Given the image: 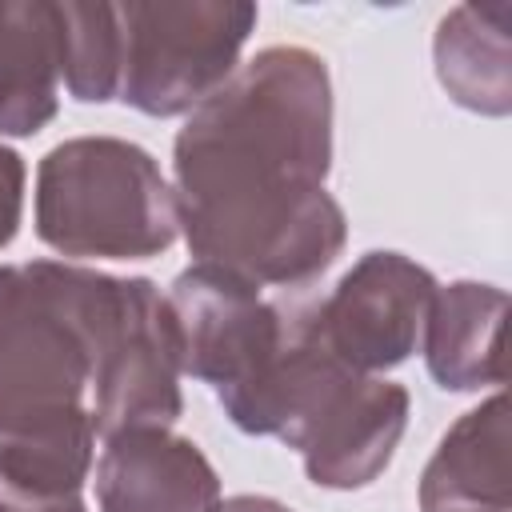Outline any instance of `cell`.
I'll use <instances>...</instances> for the list:
<instances>
[{
  "label": "cell",
  "instance_id": "cell-1",
  "mask_svg": "<svg viewBox=\"0 0 512 512\" xmlns=\"http://www.w3.org/2000/svg\"><path fill=\"white\" fill-rule=\"evenodd\" d=\"M176 216L196 264L256 288H300L348 240L332 168L328 64L300 44L256 52L176 136Z\"/></svg>",
  "mask_w": 512,
  "mask_h": 512
},
{
  "label": "cell",
  "instance_id": "cell-2",
  "mask_svg": "<svg viewBox=\"0 0 512 512\" xmlns=\"http://www.w3.org/2000/svg\"><path fill=\"white\" fill-rule=\"evenodd\" d=\"M96 268L0 264V476L80 496L96 452Z\"/></svg>",
  "mask_w": 512,
  "mask_h": 512
},
{
  "label": "cell",
  "instance_id": "cell-3",
  "mask_svg": "<svg viewBox=\"0 0 512 512\" xmlns=\"http://www.w3.org/2000/svg\"><path fill=\"white\" fill-rule=\"evenodd\" d=\"M224 412L240 432L296 448L312 484L352 492L388 468L408 424V392L348 368L316 336L312 308H292L280 356Z\"/></svg>",
  "mask_w": 512,
  "mask_h": 512
},
{
  "label": "cell",
  "instance_id": "cell-4",
  "mask_svg": "<svg viewBox=\"0 0 512 512\" xmlns=\"http://www.w3.org/2000/svg\"><path fill=\"white\" fill-rule=\"evenodd\" d=\"M180 232L176 196L152 152L116 136L56 144L36 172V236L76 260H144Z\"/></svg>",
  "mask_w": 512,
  "mask_h": 512
},
{
  "label": "cell",
  "instance_id": "cell-5",
  "mask_svg": "<svg viewBox=\"0 0 512 512\" xmlns=\"http://www.w3.org/2000/svg\"><path fill=\"white\" fill-rule=\"evenodd\" d=\"M120 88L116 100L144 116H180L204 104L236 72L240 48L256 28V4L160 0L116 4Z\"/></svg>",
  "mask_w": 512,
  "mask_h": 512
},
{
  "label": "cell",
  "instance_id": "cell-6",
  "mask_svg": "<svg viewBox=\"0 0 512 512\" xmlns=\"http://www.w3.org/2000/svg\"><path fill=\"white\" fill-rule=\"evenodd\" d=\"M96 436L124 428H172L180 416V348L168 296L144 276L96 272Z\"/></svg>",
  "mask_w": 512,
  "mask_h": 512
},
{
  "label": "cell",
  "instance_id": "cell-7",
  "mask_svg": "<svg viewBox=\"0 0 512 512\" xmlns=\"http://www.w3.org/2000/svg\"><path fill=\"white\" fill-rule=\"evenodd\" d=\"M168 312L180 372L212 384L220 404L244 396L272 368L292 328V308L268 304L256 284L212 264H192L172 280Z\"/></svg>",
  "mask_w": 512,
  "mask_h": 512
},
{
  "label": "cell",
  "instance_id": "cell-8",
  "mask_svg": "<svg viewBox=\"0 0 512 512\" xmlns=\"http://www.w3.org/2000/svg\"><path fill=\"white\" fill-rule=\"evenodd\" d=\"M436 288L432 272L416 260L368 252L340 276L328 300L312 304V328L332 356L376 376L416 352Z\"/></svg>",
  "mask_w": 512,
  "mask_h": 512
},
{
  "label": "cell",
  "instance_id": "cell-9",
  "mask_svg": "<svg viewBox=\"0 0 512 512\" xmlns=\"http://www.w3.org/2000/svg\"><path fill=\"white\" fill-rule=\"evenodd\" d=\"M96 504L100 512H216L220 480L188 436L144 424L104 436Z\"/></svg>",
  "mask_w": 512,
  "mask_h": 512
},
{
  "label": "cell",
  "instance_id": "cell-10",
  "mask_svg": "<svg viewBox=\"0 0 512 512\" xmlns=\"http://www.w3.org/2000/svg\"><path fill=\"white\" fill-rule=\"evenodd\" d=\"M508 400L488 396L464 412L420 476L424 512H508Z\"/></svg>",
  "mask_w": 512,
  "mask_h": 512
},
{
  "label": "cell",
  "instance_id": "cell-11",
  "mask_svg": "<svg viewBox=\"0 0 512 512\" xmlns=\"http://www.w3.org/2000/svg\"><path fill=\"white\" fill-rule=\"evenodd\" d=\"M508 296L496 284L456 280L436 288L424 320V360L440 388L476 392L504 384L500 328Z\"/></svg>",
  "mask_w": 512,
  "mask_h": 512
},
{
  "label": "cell",
  "instance_id": "cell-12",
  "mask_svg": "<svg viewBox=\"0 0 512 512\" xmlns=\"http://www.w3.org/2000/svg\"><path fill=\"white\" fill-rule=\"evenodd\" d=\"M60 108V12L48 0H0V132L32 136Z\"/></svg>",
  "mask_w": 512,
  "mask_h": 512
},
{
  "label": "cell",
  "instance_id": "cell-13",
  "mask_svg": "<svg viewBox=\"0 0 512 512\" xmlns=\"http://www.w3.org/2000/svg\"><path fill=\"white\" fill-rule=\"evenodd\" d=\"M436 76L448 96L472 112L504 116L508 80V4H460L436 28Z\"/></svg>",
  "mask_w": 512,
  "mask_h": 512
},
{
  "label": "cell",
  "instance_id": "cell-14",
  "mask_svg": "<svg viewBox=\"0 0 512 512\" xmlns=\"http://www.w3.org/2000/svg\"><path fill=\"white\" fill-rule=\"evenodd\" d=\"M60 80L84 104H104L120 88V16L116 4H56Z\"/></svg>",
  "mask_w": 512,
  "mask_h": 512
},
{
  "label": "cell",
  "instance_id": "cell-15",
  "mask_svg": "<svg viewBox=\"0 0 512 512\" xmlns=\"http://www.w3.org/2000/svg\"><path fill=\"white\" fill-rule=\"evenodd\" d=\"M24 212V160L0 144V248L16 236Z\"/></svg>",
  "mask_w": 512,
  "mask_h": 512
},
{
  "label": "cell",
  "instance_id": "cell-16",
  "mask_svg": "<svg viewBox=\"0 0 512 512\" xmlns=\"http://www.w3.org/2000/svg\"><path fill=\"white\" fill-rule=\"evenodd\" d=\"M0 512H88L80 496H36L0 476Z\"/></svg>",
  "mask_w": 512,
  "mask_h": 512
},
{
  "label": "cell",
  "instance_id": "cell-17",
  "mask_svg": "<svg viewBox=\"0 0 512 512\" xmlns=\"http://www.w3.org/2000/svg\"><path fill=\"white\" fill-rule=\"evenodd\" d=\"M216 512H292V508L280 504V500H272V496H252V492H244V496L220 500Z\"/></svg>",
  "mask_w": 512,
  "mask_h": 512
}]
</instances>
